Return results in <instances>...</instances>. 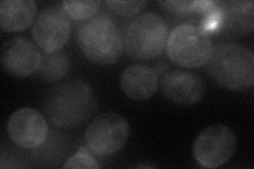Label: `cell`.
<instances>
[{"label": "cell", "instance_id": "obj_1", "mask_svg": "<svg viewBox=\"0 0 254 169\" xmlns=\"http://www.w3.org/2000/svg\"><path fill=\"white\" fill-rule=\"evenodd\" d=\"M42 107L53 126L73 129L93 116L98 109V100L88 83L71 78L50 88L44 95Z\"/></svg>", "mask_w": 254, "mask_h": 169}, {"label": "cell", "instance_id": "obj_2", "mask_svg": "<svg viewBox=\"0 0 254 169\" xmlns=\"http://www.w3.org/2000/svg\"><path fill=\"white\" fill-rule=\"evenodd\" d=\"M206 68L211 77L226 89L243 91L254 84V54L243 45L214 46Z\"/></svg>", "mask_w": 254, "mask_h": 169}, {"label": "cell", "instance_id": "obj_3", "mask_svg": "<svg viewBox=\"0 0 254 169\" xmlns=\"http://www.w3.org/2000/svg\"><path fill=\"white\" fill-rule=\"evenodd\" d=\"M77 44L87 59L100 66H109L120 59L123 39L114 19L98 14L78 28Z\"/></svg>", "mask_w": 254, "mask_h": 169}, {"label": "cell", "instance_id": "obj_4", "mask_svg": "<svg viewBox=\"0 0 254 169\" xmlns=\"http://www.w3.org/2000/svg\"><path fill=\"white\" fill-rule=\"evenodd\" d=\"M168 37V26L161 16L143 13L125 26L123 49L131 58L150 60L161 55Z\"/></svg>", "mask_w": 254, "mask_h": 169}, {"label": "cell", "instance_id": "obj_5", "mask_svg": "<svg viewBox=\"0 0 254 169\" xmlns=\"http://www.w3.org/2000/svg\"><path fill=\"white\" fill-rule=\"evenodd\" d=\"M212 40L199 27L184 23L175 28L166 40V54L175 65L188 69L200 68L208 62Z\"/></svg>", "mask_w": 254, "mask_h": 169}, {"label": "cell", "instance_id": "obj_6", "mask_svg": "<svg viewBox=\"0 0 254 169\" xmlns=\"http://www.w3.org/2000/svg\"><path fill=\"white\" fill-rule=\"evenodd\" d=\"M129 138V124L116 112L95 116L85 132L87 147L93 155L107 157L124 147Z\"/></svg>", "mask_w": 254, "mask_h": 169}, {"label": "cell", "instance_id": "obj_7", "mask_svg": "<svg viewBox=\"0 0 254 169\" xmlns=\"http://www.w3.org/2000/svg\"><path fill=\"white\" fill-rule=\"evenodd\" d=\"M236 149V138L226 125H213L202 130L194 143L193 156L204 168H217L231 159Z\"/></svg>", "mask_w": 254, "mask_h": 169}, {"label": "cell", "instance_id": "obj_8", "mask_svg": "<svg viewBox=\"0 0 254 169\" xmlns=\"http://www.w3.org/2000/svg\"><path fill=\"white\" fill-rule=\"evenodd\" d=\"M72 27L68 15L60 6L46 7L36 16L32 37L45 53L61 50L71 36Z\"/></svg>", "mask_w": 254, "mask_h": 169}, {"label": "cell", "instance_id": "obj_9", "mask_svg": "<svg viewBox=\"0 0 254 169\" xmlns=\"http://www.w3.org/2000/svg\"><path fill=\"white\" fill-rule=\"evenodd\" d=\"M7 134L14 144L23 149H35L45 143L49 127L45 116L36 109L20 108L10 116Z\"/></svg>", "mask_w": 254, "mask_h": 169}, {"label": "cell", "instance_id": "obj_10", "mask_svg": "<svg viewBox=\"0 0 254 169\" xmlns=\"http://www.w3.org/2000/svg\"><path fill=\"white\" fill-rule=\"evenodd\" d=\"M42 53L36 46L23 37H12L3 43L0 62L6 74L25 78L37 71Z\"/></svg>", "mask_w": 254, "mask_h": 169}, {"label": "cell", "instance_id": "obj_11", "mask_svg": "<svg viewBox=\"0 0 254 169\" xmlns=\"http://www.w3.org/2000/svg\"><path fill=\"white\" fill-rule=\"evenodd\" d=\"M164 96L178 105H194L200 102L205 94L202 78L190 71L174 70L166 73L161 82Z\"/></svg>", "mask_w": 254, "mask_h": 169}, {"label": "cell", "instance_id": "obj_12", "mask_svg": "<svg viewBox=\"0 0 254 169\" xmlns=\"http://www.w3.org/2000/svg\"><path fill=\"white\" fill-rule=\"evenodd\" d=\"M158 73L144 65H131L121 74L120 87L127 98L133 101H145L158 90Z\"/></svg>", "mask_w": 254, "mask_h": 169}, {"label": "cell", "instance_id": "obj_13", "mask_svg": "<svg viewBox=\"0 0 254 169\" xmlns=\"http://www.w3.org/2000/svg\"><path fill=\"white\" fill-rule=\"evenodd\" d=\"M36 16V3L32 0H4L0 3V26L6 32L28 29Z\"/></svg>", "mask_w": 254, "mask_h": 169}, {"label": "cell", "instance_id": "obj_14", "mask_svg": "<svg viewBox=\"0 0 254 169\" xmlns=\"http://www.w3.org/2000/svg\"><path fill=\"white\" fill-rule=\"evenodd\" d=\"M224 27L235 34H249L254 28V2L252 0L220 1Z\"/></svg>", "mask_w": 254, "mask_h": 169}, {"label": "cell", "instance_id": "obj_15", "mask_svg": "<svg viewBox=\"0 0 254 169\" xmlns=\"http://www.w3.org/2000/svg\"><path fill=\"white\" fill-rule=\"evenodd\" d=\"M70 70V59L65 51H55L42 54V60L36 71L45 82L55 83L65 77Z\"/></svg>", "mask_w": 254, "mask_h": 169}, {"label": "cell", "instance_id": "obj_16", "mask_svg": "<svg viewBox=\"0 0 254 169\" xmlns=\"http://www.w3.org/2000/svg\"><path fill=\"white\" fill-rule=\"evenodd\" d=\"M101 2L97 0L88 1H63L62 7L65 13L74 20H88L97 15Z\"/></svg>", "mask_w": 254, "mask_h": 169}, {"label": "cell", "instance_id": "obj_17", "mask_svg": "<svg viewBox=\"0 0 254 169\" xmlns=\"http://www.w3.org/2000/svg\"><path fill=\"white\" fill-rule=\"evenodd\" d=\"M164 9L177 14H188L192 12L206 13L212 9L214 1H159Z\"/></svg>", "mask_w": 254, "mask_h": 169}, {"label": "cell", "instance_id": "obj_18", "mask_svg": "<svg viewBox=\"0 0 254 169\" xmlns=\"http://www.w3.org/2000/svg\"><path fill=\"white\" fill-rule=\"evenodd\" d=\"M108 9L116 15L123 16V17H131L137 16L142 10H144L148 4L147 1H115V0H107L105 2Z\"/></svg>", "mask_w": 254, "mask_h": 169}, {"label": "cell", "instance_id": "obj_19", "mask_svg": "<svg viewBox=\"0 0 254 169\" xmlns=\"http://www.w3.org/2000/svg\"><path fill=\"white\" fill-rule=\"evenodd\" d=\"M63 168H90V169H98L100 165L98 164L90 152L85 147H81L75 155H73L70 159L66 161L65 165Z\"/></svg>", "mask_w": 254, "mask_h": 169}, {"label": "cell", "instance_id": "obj_20", "mask_svg": "<svg viewBox=\"0 0 254 169\" xmlns=\"http://www.w3.org/2000/svg\"><path fill=\"white\" fill-rule=\"evenodd\" d=\"M139 168H143V167H144V168H152V166H146V165H140V166H138Z\"/></svg>", "mask_w": 254, "mask_h": 169}]
</instances>
